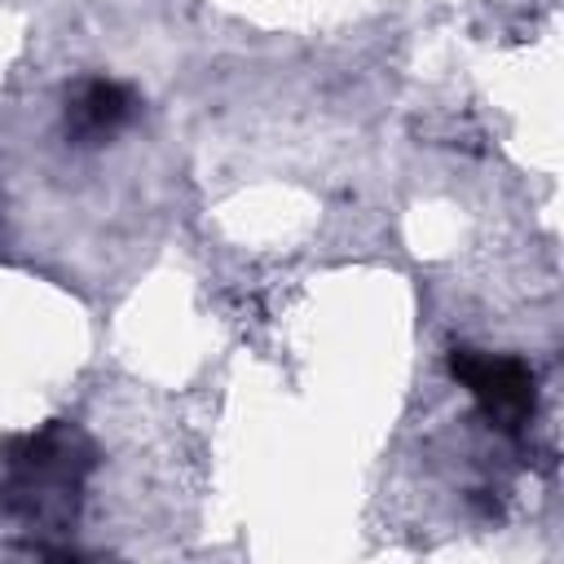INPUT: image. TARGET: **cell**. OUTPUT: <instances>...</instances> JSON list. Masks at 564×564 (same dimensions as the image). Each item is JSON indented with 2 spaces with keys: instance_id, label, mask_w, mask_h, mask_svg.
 Returning a JSON list of instances; mask_svg holds the SVG:
<instances>
[{
  "instance_id": "obj_2",
  "label": "cell",
  "mask_w": 564,
  "mask_h": 564,
  "mask_svg": "<svg viewBox=\"0 0 564 564\" xmlns=\"http://www.w3.org/2000/svg\"><path fill=\"white\" fill-rule=\"evenodd\" d=\"M449 370L454 379L476 397L480 414L502 427V432H520L533 419L538 405V379L529 370V361L520 357H498V352H476V348H454L449 352Z\"/></svg>"
},
{
  "instance_id": "obj_1",
  "label": "cell",
  "mask_w": 564,
  "mask_h": 564,
  "mask_svg": "<svg viewBox=\"0 0 564 564\" xmlns=\"http://www.w3.org/2000/svg\"><path fill=\"white\" fill-rule=\"evenodd\" d=\"M88 441L70 423H48L44 432L4 445V507L26 524L66 520L79 476L88 467Z\"/></svg>"
},
{
  "instance_id": "obj_3",
  "label": "cell",
  "mask_w": 564,
  "mask_h": 564,
  "mask_svg": "<svg viewBox=\"0 0 564 564\" xmlns=\"http://www.w3.org/2000/svg\"><path fill=\"white\" fill-rule=\"evenodd\" d=\"M132 110H137V97L123 84L88 79L66 101V132L75 141H106L115 128H123L132 119Z\"/></svg>"
}]
</instances>
